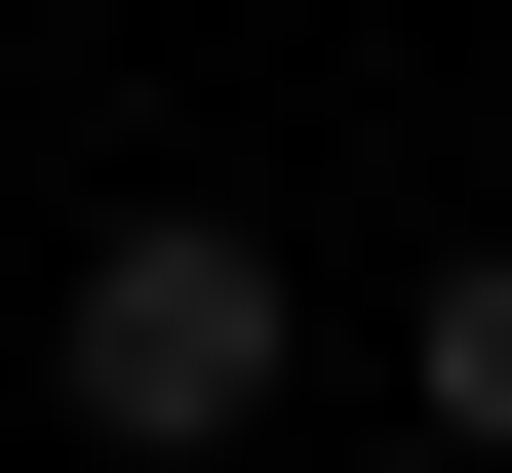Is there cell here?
Wrapping results in <instances>:
<instances>
[{
  "instance_id": "obj_1",
  "label": "cell",
  "mask_w": 512,
  "mask_h": 473,
  "mask_svg": "<svg viewBox=\"0 0 512 473\" xmlns=\"http://www.w3.org/2000/svg\"><path fill=\"white\" fill-rule=\"evenodd\" d=\"M276 355H316V276H276L237 198H119V237H79V316H40V395L119 434V473H237V434H276Z\"/></svg>"
},
{
  "instance_id": "obj_2",
  "label": "cell",
  "mask_w": 512,
  "mask_h": 473,
  "mask_svg": "<svg viewBox=\"0 0 512 473\" xmlns=\"http://www.w3.org/2000/svg\"><path fill=\"white\" fill-rule=\"evenodd\" d=\"M434 434H512V237H434Z\"/></svg>"
}]
</instances>
